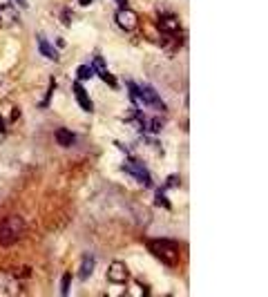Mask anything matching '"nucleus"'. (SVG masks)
<instances>
[{
	"instance_id": "f257e3e1",
	"label": "nucleus",
	"mask_w": 268,
	"mask_h": 297,
	"mask_svg": "<svg viewBox=\"0 0 268 297\" xmlns=\"http://www.w3.org/2000/svg\"><path fill=\"white\" fill-rule=\"evenodd\" d=\"M25 233V221L18 214H9L0 221V246H14Z\"/></svg>"
},
{
	"instance_id": "f03ea898",
	"label": "nucleus",
	"mask_w": 268,
	"mask_h": 297,
	"mask_svg": "<svg viewBox=\"0 0 268 297\" xmlns=\"http://www.w3.org/2000/svg\"><path fill=\"white\" fill-rule=\"evenodd\" d=\"M150 253L154 257H159L163 264H170V266H175L179 262V250H177V246L172 241H166V239H154V241H150Z\"/></svg>"
},
{
	"instance_id": "7ed1b4c3",
	"label": "nucleus",
	"mask_w": 268,
	"mask_h": 297,
	"mask_svg": "<svg viewBox=\"0 0 268 297\" xmlns=\"http://www.w3.org/2000/svg\"><path fill=\"white\" fill-rule=\"evenodd\" d=\"M107 279L112 284H123L127 282V268L123 262H112L110 268H107Z\"/></svg>"
},
{
	"instance_id": "20e7f679",
	"label": "nucleus",
	"mask_w": 268,
	"mask_h": 297,
	"mask_svg": "<svg viewBox=\"0 0 268 297\" xmlns=\"http://www.w3.org/2000/svg\"><path fill=\"white\" fill-rule=\"evenodd\" d=\"M117 25L121 27V30L132 31L134 27H137V14H134L132 9H121L117 14Z\"/></svg>"
},
{
	"instance_id": "39448f33",
	"label": "nucleus",
	"mask_w": 268,
	"mask_h": 297,
	"mask_svg": "<svg viewBox=\"0 0 268 297\" xmlns=\"http://www.w3.org/2000/svg\"><path fill=\"white\" fill-rule=\"evenodd\" d=\"M94 270V255H85L83 262H81V270H78V275H81V279H88L89 275H92Z\"/></svg>"
},
{
	"instance_id": "423d86ee",
	"label": "nucleus",
	"mask_w": 268,
	"mask_h": 297,
	"mask_svg": "<svg viewBox=\"0 0 268 297\" xmlns=\"http://www.w3.org/2000/svg\"><path fill=\"white\" fill-rule=\"evenodd\" d=\"M141 96H143V101H146L148 105H156V107H161V101H159V96H156L154 89H150V88H141Z\"/></svg>"
},
{
	"instance_id": "0eeeda50",
	"label": "nucleus",
	"mask_w": 268,
	"mask_h": 297,
	"mask_svg": "<svg viewBox=\"0 0 268 297\" xmlns=\"http://www.w3.org/2000/svg\"><path fill=\"white\" fill-rule=\"evenodd\" d=\"M56 141H59L60 146H72L76 139H74V134L69 130H56Z\"/></svg>"
},
{
	"instance_id": "6e6552de",
	"label": "nucleus",
	"mask_w": 268,
	"mask_h": 297,
	"mask_svg": "<svg viewBox=\"0 0 268 297\" xmlns=\"http://www.w3.org/2000/svg\"><path fill=\"white\" fill-rule=\"evenodd\" d=\"M76 96H78V103H81L88 112H92V103L88 101V94H85V89L81 88V85H76Z\"/></svg>"
},
{
	"instance_id": "1a4fd4ad",
	"label": "nucleus",
	"mask_w": 268,
	"mask_h": 297,
	"mask_svg": "<svg viewBox=\"0 0 268 297\" xmlns=\"http://www.w3.org/2000/svg\"><path fill=\"white\" fill-rule=\"evenodd\" d=\"M40 52H43L47 59H56V52H54V49L49 47V43H45V40H40Z\"/></svg>"
},
{
	"instance_id": "9d476101",
	"label": "nucleus",
	"mask_w": 268,
	"mask_h": 297,
	"mask_svg": "<svg viewBox=\"0 0 268 297\" xmlns=\"http://www.w3.org/2000/svg\"><path fill=\"white\" fill-rule=\"evenodd\" d=\"M67 286H69V275H65V277H63V286H60V291H63V293H67Z\"/></svg>"
}]
</instances>
